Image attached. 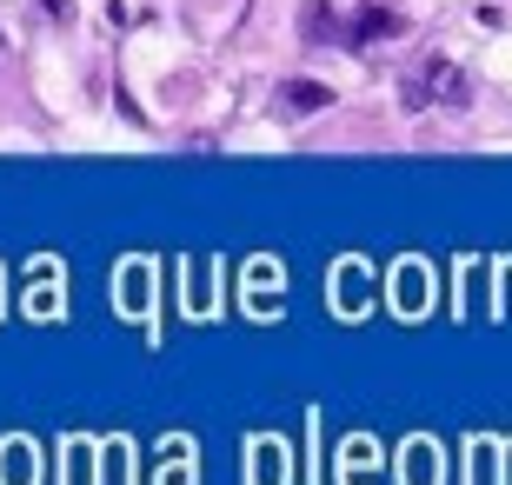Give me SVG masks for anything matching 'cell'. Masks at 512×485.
Returning a JSON list of instances; mask_svg holds the SVG:
<instances>
[{
    "mask_svg": "<svg viewBox=\"0 0 512 485\" xmlns=\"http://www.w3.org/2000/svg\"><path fill=\"white\" fill-rule=\"evenodd\" d=\"M306 40H340V27H333L326 7H306Z\"/></svg>",
    "mask_w": 512,
    "mask_h": 485,
    "instance_id": "obj_4",
    "label": "cell"
},
{
    "mask_svg": "<svg viewBox=\"0 0 512 485\" xmlns=\"http://www.w3.org/2000/svg\"><path fill=\"white\" fill-rule=\"evenodd\" d=\"M399 34H406V14L393 0H360V14L340 27L346 47H380V40H399Z\"/></svg>",
    "mask_w": 512,
    "mask_h": 485,
    "instance_id": "obj_2",
    "label": "cell"
},
{
    "mask_svg": "<svg viewBox=\"0 0 512 485\" xmlns=\"http://www.w3.org/2000/svg\"><path fill=\"white\" fill-rule=\"evenodd\" d=\"M466 100H473V80L459 74L453 60L446 54H433V60H419V74L406 80V107H466Z\"/></svg>",
    "mask_w": 512,
    "mask_h": 485,
    "instance_id": "obj_1",
    "label": "cell"
},
{
    "mask_svg": "<svg viewBox=\"0 0 512 485\" xmlns=\"http://www.w3.org/2000/svg\"><path fill=\"white\" fill-rule=\"evenodd\" d=\"M326 100H333V94H326V87H313V80L286 87V107H293V113H313V107H326Z\"/></svg>",
    "mask_w": 512,
    "mask_h": 485,
    "instance_id": "obj_3",
    "label": "cell"
}]
</instances>
